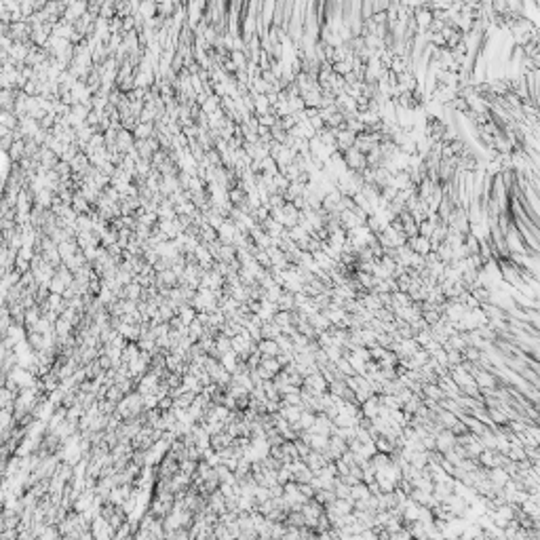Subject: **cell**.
Returning a JSON list of instances; mask_svg holds the SVG:
<instances>
[{
	"instance_id": "1",
	"label": "cell",
	"mask_w": 540,
	"mask_h": 540,
	"mask_svg": "<svg viewBox=\"0 0 540 540\" xmlns=\"http://www.w3.org/2000/svg\"><path fill=\"white\" fill-rule=\"evenodd\" d=\"M257 353L262 355V359H276L281 355V348H278L276 340H260L257 342Z\"/></svg>"
},
{
	"instance_id": "2",
	"label": "cell",
	"mask_w": 540,
	"mask_h": 540,
	"mask_svg": "<svg viewBox=\"0 0 540 540\" xmlns=\"http://www.w3.org/2000/svg\"><path fill=\"white\" fill-rule=\"evenodd\" d=\"M422 393L430 399V401H439V399H445V393L439 384H424L422 386Z\"/></svg>"
}]
</instances>
